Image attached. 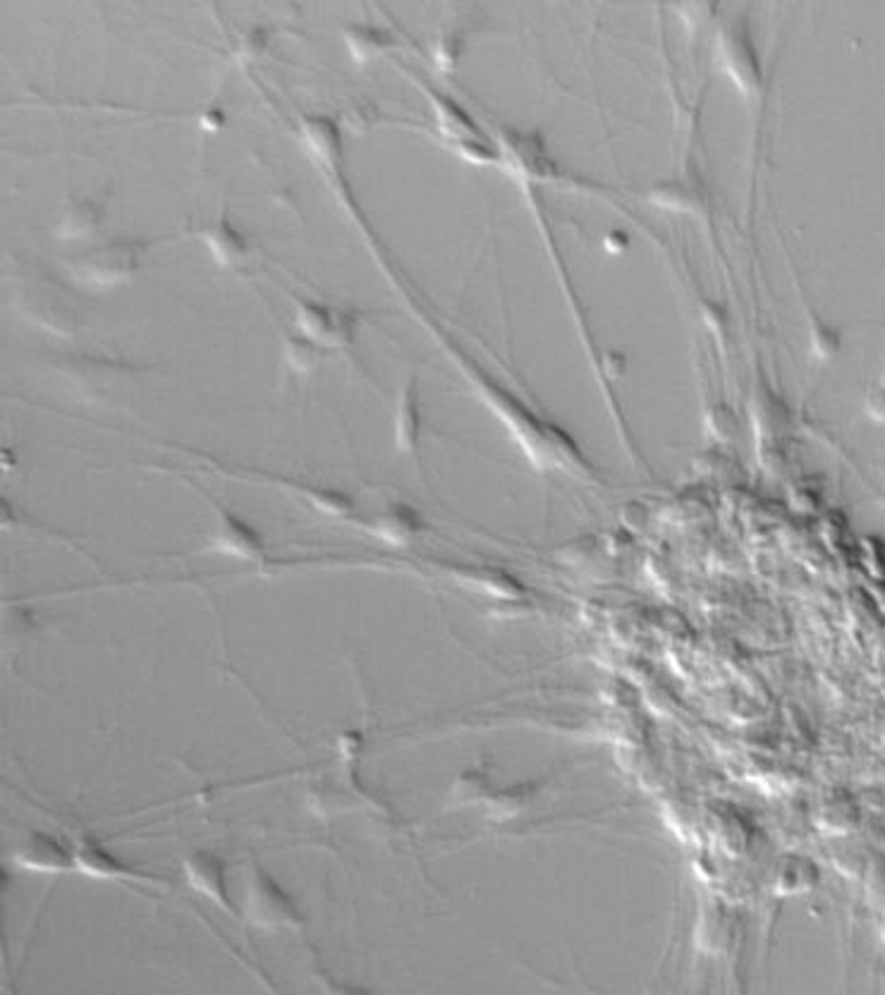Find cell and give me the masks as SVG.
I'll return each instance as SVG.
<instances>
[{
  "label": "cell",
  "instance_id": "19",
  "mask_svg": "<svg viewBox=\"0 0 885 995\" xmlns=\"http://www.w3.org/2000/svg\"><path fill=\"white\" fill-rule=\"evenodd\" d=\"M290 488H293L295 496L307 500L316 512L326 514V518H347V514L354 512L352 496L343 494V490H338V488L316 486V484H295Z\"/></svg>",
  "mask_w": 885,
  "mask_h": 995
},
{
  "label": "cell",
  "instance_id": "15",
  "mask_svg": "<svg viewBox=\"0 0 885 995\" xmlns=\"http://www.w3.org/2000/svg\"><path fill=\"white\" fill-rule=\"evenodd\" d=\"M299 134L305 140L309 154L323 163L326 168H335L343 161V125L326 112H311L299 118Z\"/></svg>",
  "mask_w": 885,
  "mask_h": 995
},
{
  "label": "cell",
  "instance_id": "6",
  "mask_svg": "<svg viewBox=\"0 0 885 995\" xmlns=\"http://www.w3.org/2000/svg\"><path fill=\"white\" fill-rule=\"evenodd\" d=\"M213 512H216V520H213V529L206 536L209 553L245 562H255L266 556L263 536L257 526H251L245 518L223 506H216Z\"/></svg>",
  "mask_w": 885,
  "mask_h": 995
},
{
  "label": "cell",
  "instance_id": "8",
  "mask_svg": "<svg viewBox=\"0 0 885 995\" xmlns=\"http://www.w3.org/2000/svg\"><path fill=\"white\" fill-rule=\"evenodd\" d=\"M74 868L86 878L94 880H113V884H146V886H156L158 880L154 876H149L139 868H132L130 864H125L118 860L116 854H110L104 845H98L96 840L82 838L78 845H74Z\"/></svg>",
  "mask_w": 885,
  "mask_h": 995
},
{
  "label": "cell",
  "instance_id": "23",
  "mask_svg": "<svg viewBox=\"0 0 885 995\" xmlns=\"http://www.w3.org/2000/svg\"><path fill=\"white\" fill-rule=\"evenodd\" d=\"M283 357L287 362V367L290 369H295V371H302V374H307L311 371L316 364L321 362L323 357V347L319 343H314V340L305 337V335H293L285 343L283 347Z\"/></svg>",
  "mask_w": 885,
  "mask_h": 995
},
{
  "label": "cell",
  "instance_id": "25",
  "mask_svg": "<svg viewBox=\"0 0 885 995\" xmlns=\"http://www.w3.org/2000/svg\"><path fill=\"white\" fill-rule=\"evenodd\" d=\"M651 199L659 206L675 209V211H689V209L697 206V194H694L689 187L685 182H680V180H670V182L656 185L653 190H651Z\"/></svg>",
  "mask_w": 885,
  "mask_h": 995
},
{
  "label": "cell",
  "instance_id": "5",
  "mask_svg": "<svg viewBox=\"0 0 885 995\" xmlns=\"http://www.w3.org/2000/svg\"><path fill=\"white\" fill-rule=\"evenodd\" d=\"M295 323L299 335L314 340L323 350H333L352 343L354 331L359 325V317L357 311L331 307L326 301L297 299Z\"/></svg>",
  "mask_w": 885,
  "mask_h": 995
},
{
  "label": "cell",
  "instance_id": "13",
  "mask_svg": "<svg viewBox=\"0 0 885 995\" xmlns=\"http://www.w3.org/2000/svg\"><path fill=\"white\" fill-rule=\"evenodd\" d=\"M199 237H201V242H204L209 257L223 269H235L237 263H243L249 254L247 237L231 221L227 211H221L219 218L201 225Z\"/></svg>",
  "mask_w": 885,
  "mask_h": 995
},
{
  "label": "cell",
  "instance_id": "27",
  "mask_svg": "<svg viewBox=\"0 0 885 995\" xmlns=\"http://www.w3.org/2000/svg\"><path fill=\"white\" fill-rule=\"evenodd\" d=\"M266 42H269V34H266L263 27H249L237 42V56L243 60L257 58L261 50L266 48Z\"/></svg>",
  "mask_w": 885,
  "mask_h": 995
},
{
  "label": "cell",
  "instance_id": "12",
  "mask_svg": "<svg viewBox=\"0 0 885 995\" xmlns=\"http://www.w3.org/2000/svg\"><path fill=\"white\" fill-rule=\"evenodd\" d=\"M106 221V201L101 197H72L66 206H62L56 235L66 242H86L98 235L101 225Z\"/></svg>",
  "mask_w": 885,
  "mask_h": 995
},
{
  "label": "cell",
  "instance_id": "18",
  "mask_svg": "<svg viewBox=\"0 0 885 995\" xmlns=\"http://www.w3.org/2000/svg\"><path fill=\"white\" fill-rule=\"evenodd\" d=\"M450 575L462 582L464 587H470L474 591H482L486 596L493 599H520L522 596V587L517 579H512L508 572L503 570H491V568H450Z\"/></svg>",
  "mask_w": 885,
  "mask_h": 995
},
{
  "label": "cell",
  "instance_id": "24",
  "mask_svg": "<svg viewBox=\"0 0 885 995\" xmlns=\"http://www.w3.org/2000/svg\"><path fill=\"white\" fill-rule=\"evenodd\" d=\"M464 48V29L460 27H442L434 42V60L440 70L455 68V62L460 60Z\"/></svg>",
  "mask_w": 885,
  "mask_h": 995
},
{
  "label": "cell",
  "instance_id": "11",
  "mask_svg": "<svg viewBox=\"0 0 885 995\" xmlns=\"http://www.w3.org/2000/svg\"><path fill=\"white\" fill-rule=\"evenodd\" d=\"M424 520L408 502H390L364 522V532L388 546H410L424 534Z\"/></svg>",
  "mask_w": 885,
  "mask_h": 995
},
{
  "label": "cell",
  "instance_id": "20",
  "mask_svg": "<svg viewBox=\"0 0 885 995\" xmlns=\"http://www.w3.org/2000/svg\"><path fill=\"white\" fill-rule=\"evenodd\" d=\"M536 795L534 785H512L503 792H493V797L484 804L486 806V816L493 818V821H508V818H515L517 814H522L527 806L531 804Z\"/></svg>",
  "mask_w": 885,
  "mask_h": 995
},
{
  "label": "cell",
  "instance_id": "28",
  "mask_svg": "<svg viewBox=\"0 0 885 995\" xmlns=\"http://www.w3.org/2000/svg\"><path fill=\"white\" fill-rule=\"evenodd\" d=\"M225 125V110L221 106H209L201 110L199 128L204 132H219Z\"/></svg>",
  "mask_w": 885,
  "mask_h": 995
},
{
  "label": "cell",
  "instance_id": "14",
  "mask_svg": "<svg viewBox=\"0 0 885 995\" xmlns=\"http://www.w3.org/2000/svg\"><path fill=\"white\" fill-rule=\"evenodd\" d=\"M15 864L36 874H62L74 868V848L48 833H32L15 852Z\"/></svg>",
  "mask_w": 885,
  "mask_h": 995
},
{
  "label": "cell",
  "instance_id": "16",
  "mask_svg": "<svg viewBox=\"0 0 885 995\" xmlns=\"http://www.w3.org/2000/svg\"><path fill=\"white\" fill-rule=\"evenodd\" d=\"M420 434H422L420 388H416L414 379H410L400 390L396 417H393V440H396L398 452H414V448L420 446Z\"/></svg>",
  "mask_w": 885,
  "mask_h": 995
},
{
  "label": "cell",
  "instance_id": "2",
  "mask_svg": "<svg viewBox=\"0 0 885 995\" xmlns=\"http://www.w3.org/2000/svg\"><path fill=\"white\" fill-rule=\"evenodd\" d=\"M426 94L432 98V106L436 110L440 134L446 137L448 144L460 156L474 163H496L500 158L498 146L486 140L482 128H479L464 106H460L452 96L434 90V86H426Z\"/></svg>",
  "mask_w": 885,
  "mask_h": 995
},
{
  "label": "cell",
  "instance_id": "10",
  "mask_svg": "<svg viewBox=\"0 0 885 995\" xmlns=\"http://www.w3.org/2000/svg\"><path fill=\"white\" fill-rule=\"evenodd\" d=\"M720 60H723L725 72L744 92L756 90L758 80H762V72H758L756 50L744 24H728V27L720 32Z\"/></svg>",
  "mask_w": 885,
  "mask_h": 995
},
{
  "label": "cell",
  "instance_id": "17",
  "mask_svg": "<svg viewBox=\"0 0 885 995\" xmlns=\"http://www.w3.org/2000/svg\"><path fill=\"white\" fill-rule=\"evenodd\" d=\"M343 42L352 62L366 66V62H371L393 46L396 39L388 29L378 27L374 22H350L343 29Z\"/></svg>",
  "mask_w": 885,
  "mask_h": 995
},
{
  "label": "cell",
  "instance_id": "26",
  "mask_svg": "<svg viewBox=\"0 0 885 995\" xmlns=\"http://www.w3.org/2000/svg\"><path fill=\"white\" fill-rule=\"evenodd\" d=\"M857 809L852 804H840V802H833V804H824V809H821L818 814V826L826 830V833H833V836H845V833H850V830L857 826Z\"/></svg>",
  "mask_w": 885,
  "mask_h": 995
},
{
  "label": "cell",
  "instance_id": "22",
  "mask_svg": "<svg viewBox=\"0 0 885 995\" xmlns=\"http://www.w3.org/2000/svg\"><path fill=\"white\" fill-rule=\"evenodd\" d=\"M493 797L491 780L484 771H467L462 773L450 790L448 802L452 806H472V804H486Z\"/></svg>",
  "mask_w": 885,
  "mask_h": 995
},
{
  "label": "cell",
  "instance_id": "7",
  "mask_svg": "<svg viewBox=\"0 0 885 995\" xmlns=\"http://www.w3.org/2000/svg\"><path fill=\"white\" fill-rule=\"evenodd\" d=\"M498 151L500 158L508 161L512 170L527 175V178H553L555 175V163L548 156L539 132L500 128Z\"/></svg>",
  "mask_w": 885,
  "mask_h": 995
},
{
  "label": "cell",
  "instance_id": "4",
  "mask_svg": "<svg viewBox=\"0 0 885 995\" xmlns=\"http://www.w3.org/2000/svg\"><path fill=\"white\" fill-rule=\"evenodd\" d=\"M20 305L24 317L32 323L50 333L68 335L78 329V311L70 305V299L62 293L60 283L50 279L48 273H36L27 279L22 287Z\"/></svg>",
  "mask_w": 885,
  "mask_h": 995
},
{
  "label": "cell",
  "instance_id": "9",
  "mask_svg": "<svg viewBox=\"0 0 885 995\" xmlns=\"http://www.w3.org/2000/svg\"><path fill=\"white\" fill-rule=\"evenodd\" d=\"M182 874L189 888L197 890L199 896H204L209 902L219 904L225 912H233L231 890H227L225 878V864L219 854H213L209 850H197L192 854H187L182 860Z\"/></svg>",
  "mask_w": 885,
  "mask_h": 995
},
{
  "label": "cell",
  "instance_id": "1",
  "mask_svg": "<svg viewBox=\"0 0 885 995\" xmlns=\"http://www.w3.org/2000/svg\"><path fill=\"white\" fill-rule=\"evenodd\" d=\"M144 242L137 237H110L80 251L68 261V271L80 285L110 289L128 283L142 266Z\"/></svg>",
  "mask_w": 885,
  "mask_h": 995
},
{
  "label": "cell",
  "instance_id": "21",
  "mask_svg": "<svg viewBox=\"0 0 885 995\" xmlns=\"http://www.w3.org/2000/svg\"><path fill=\"white\" fill-rule=\"evenodd\" d=\"M818 884V868L809 860H788L778 874V892L780 896H802V892L814 890Z\"/></svg>",
  "mask_w": 885,
  "mask_h": 995
},
{
  "label": "cell",
  "instance_id": "3",
  "mask_svg": "<svg viewBox=\"0 0 885 995\" xmlns=\"http://www.w3.org/2000/svg\"><path fill=\"white\" fill-rule=\"evenodd\" d=\"M247 919L259 928H290L302 926V914L293 896L266 874L261 866H251L247 880Z\"/></svg>",
  "mask_w": 885,
  "mask_h": 995
}]
</instances>
